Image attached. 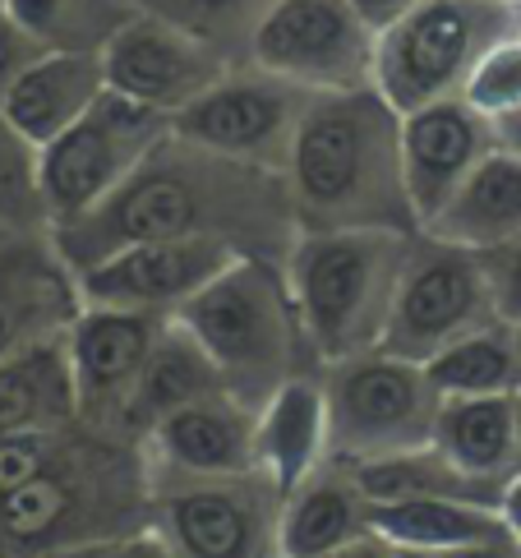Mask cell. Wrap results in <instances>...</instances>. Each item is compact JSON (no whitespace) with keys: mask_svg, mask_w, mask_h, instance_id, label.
I'll return each instance as SVG.
<instances>
[{"mask_svg":"<svg viewBox=\"0 0 521 558\" xmlns=\"http://www.w3.org/2000/svg\"><path fill=\"white\" fill-rule=\"evenodd\" d=\"M51 235L65 268L84 272L130 245L190 235H222L245 254H254L250 241H258L272 254L277 245H295L300 222L282 171L217 157L190 138L167 134L107 204Z\"/></svg>","mask_w":521,"mask_h":558,"instance_id":"obj_1","label":"cell"},{"mask_svg":"<svg viewBox=\"0 0 521 558\" xmlns=\"http://www.w3.org/2000/svg\"><path fill=\"white\" fill-rule=\"evenodd\" d=\"M287 190L300 235L420 231L402 171V116L374 84L310 97L291 138Z\"/></svg>","mask_w":521,"mask_h":558,"instance_id":"obj_2","label":"cell"},{"mask_svg":"<svg viewBox=\"0 0 521 558\" xmlns=\"http://www.w3.org/2000/svg\"><path fill=\"white\" fill-rule=\"evenodd\" d=\"M415 254V235L402 231H305L287 254V282L324 365L378 351L388 314Z\"/></svg>","mask_w":521,"mask_h":558,"instance_id":"obj_3","label":"cell"},{"mask_svg":"<svg viewBox=\"0 0 521 558\" xmlns=\"http://www.w3.org/2000/svg\"><path fill=\"white\" fill-rule=\"evenodd\" d=\"M175 318L208 351L227 392L250 411H264L272 392L291 384L300 374L295 351L310 347L287 272L268 254H240Z\"/></svg>","mask_w":521,"mask_h":558,"instance_id":"obj_4","label":"cell"},{"mask_svg":"<svg viewBox=\"0 0 521 558\" xmlns=\"http://www.w3.org/2000/svg\"><path fill=\"white\" fill-rule=\"evenodd\" d=\"M521 43V0H415L378 28L374 88L397 116L462 97L489 51Z\"/></svg>","mask_w":521,"mask_h":558,"instance_id":"obj_5","label":"cell"},{"mask_svg":"<svg viewBox=\"0 0 521 558\" xmlns=\"http://www.w3.org/2000/svg\"><path fill=\"white\" fill-rule=\"evenodd\" d=\"M328 448L342 462L415 452L434 444L444 392L429 384L425 365L397 361L388 351H365L355 361L328 365Z\"/></svg>","mask_w":521,"mask_h":558,"instance_id":"obj_6","label":"cell"},{"mask_svg":"<svg viewBox=\"0 0 521 558\" xmlns=\"http://www.w3.org/2000/svg\"><path fill=\"white\" fill-rule=\"evenodd\" d=\"M167 134L171 121L162 111L107 88L88 107L84 121H74L65 134L37 153V181H43L51 231L88 217L97 204H107Z\"/></svg>","mask_w":521,"mask_h":558,"instance_id":"obj_7","label":"cell"},{"mask_svg":"<svg viewBox=\"0 0 521 558\" xmlns=\"http://www.w3.org/2000/svg\"><path fill=\"white\" fill-rule=\"evenodd\" d=\"M494 324H504V318L494 305L485 258L475 250L438 245L425 235V241H415V254L402 272L378 351L411 365H429L438 351Z\"/></svg>","mask_w":521,"mask_h":558,"instance_id":"obj_8","label":"cell"},{"mask_svg":"<svg viewBox=\"0 0 521 558\" xmlns=\"http://www.w3.org/2000/svg\"><path fill=\"white\" fill-rule=\"evenodd\" d=\"M374 47L378 28L351 0H272L250 33L254 65L310 93L369 88Z\"/></svg>","mask_w":521,"mask_h":558,"instance_id":"obj_9","label":"cell"},{"mask_svg":"<svg viewBox=\"0 0 521 558\" xmlns=\"http://www.w3.org/2000/svg\"><path fill=\"white\" fill-rule=\"evenodd\" d=\"M282 526V494L250 475H185L157 498V535L175 558H268Z\"/></svg>","mask_w":521,"mask_h":558,"instance_id":"obj_10","label":"cell"},{"mask_svg":"<svg viewBox=\"0 0 521 558\" xmlns=\"http://www.w3.org/2000/svg\"><path fill=\"white\" fill-rule=\"evenodd\" d=\"M310 88L287 84L277 74H235L213 84L198 102L171 116V134L208 148L217 157L254 162L287 175L291 138L300 125V111L310 107Z\"/></svg>","mask_w":521,"mask_h":558,"instance_id":"obj_11","label":"cell"},{"mask_svg":"<svg viewBox=\"0 0 521 558\" xmlns=\"http://www.w3.org/2000/svg\"><path fill=\"white\" fill-rule=\"evenodd\" d=\"M97 56H102V74L111 93L162 111L167 121L227 78L217 47H208L204 37H194L190 28H180L153 10L125 19Z\"/></svg>","mask_w":521,"mask_h":558,"instance_id":"obj_12","label":"cell"},{"mask_svg":"<svg viewBox=\"0 0 521 558\" xmlns=\"http://www.w3.org/2000/svg\"><path fill=\"white\" fill-rule=\"evenodd\" d=\"M245 254L235 241L222 235H190V241H144L130 245L102 264H93L78 277L84 305L107 310H153L175 314L185 310L213 277H222L235 258Z\"/></svg>","mask_w":521,"mask_h":558,"instance_id":"obj_13","label":"cell"},{"mask_svg":"<svg viewBox=\"0 0 521 558\" xmlns=\"http://www.w3.org/2000/svg\"><path fill=\"white\" fill-rule=\"evenodd\" d=\"M175 314L153 310H107L84 305L70 328V365L78 388V421L93 429H120L134 384L144 374L157 337L167 332Z\"/></svg>","mask_w":521,"mask_h":558,"instance_id":"obj_14","label":"cell"},{"mask_svg":"<svg viewBox=\"0 0 521 558\" xmlns=\"http://www.w3.org/2000/svg\"><path fill=\"white\" fill-rule=\"evenodd\" d=\"M494 148L489 116L475 111L467 97H444L402 116V171L420 231L448 208V198Z\"/></svg>","mask_w":521,"mask_h":558,"instance_id":"obj_15","label":"cell"},{"mask_svg":"<svg viewBox=\"0 0 521 558\" xmlns=\"http://www.w3.org/2000/svg\"><path fill=\"white\" fill-rule=\"evenodd\" d=\"M78 301V277L56 250L37 241L0 245V361L65 337L84 314Z\"/></svg>","mask_w":521,"mask_h":558,"instance_id":"obj_16","label":"cell"},{"mask_svg":"<svg viewBox=\"0 0 521 558\" xmlns=\"http://www.w3.org/2000/svg\"><path fill=\"white\" fill-rule=\"evenodd\" d=\"M254 434L258 411L240 407L231 392H217L167 415L153 429V448L180 475H250L258 471Z\"/></svg>","mask_w":521,"mask_h":558,"instance_id":"obj_17","label":"cell"},{"mask_svg":"<svg viewBox=\"0 0 521 558\" xmlns=\"http://www.w3.org/2000/svg\"><path fill=\"white\" fill-rule=\"evenodd\" d=\"M107 93L102 56L97 51H47L37 65L24 70V78L5 97V121L43 153L51 138H60L74 121H84L88 107Z\"/></svg>","mask_w":521,"mask_h":558,"instance_id":"obj_18","label":"cell"},{"mask_svg":"<svg viewBox=\"0 0 521 558\" xmlns=\"http://www.w3.org/2000/svg\"><path fill=\"white\" fill-rule=\"evenodd\" d=\"M420 235L475 254L521 241V153L494 148Z\"/></svg>","mask_w":521,"mask_h":558,"instance_id":"obj_19","label":"cell"},{"mask_svg":"<svg viewBox=\"0 0 521 558\" xmlns=\"http://www.w3.org/2000/svg\"><path fill=\"white\" fill-rule=\"evenodd\" d=\"M328 448V402L314 378L295 374L291 384L272 392V402L258 411V475L282 494V504L314 475L318 452Z\"/></svg>","mask_w":521,"mask_h":558,"instance_id":"obj_20","label":"cell"},{"mask_svg":"<svg viewBox=\"0 0 521 558\" xmlns=\"http://www.w3.org/2000/svg\"><path fill=\"white\" fill-rule=\"evenodd\" d=\"M78 421V388L70 365V332L0 361V434L70 429Z\"/></svg>","mask_w":521,"mask_h":558,"instance_id":"obj_21","label":"cell"},{"mask_svg":"<svg viewBox=\"0 0 521 558\" xmlns=\"http://www.w3.org/2000/svg\"><path fill=\"white\" fill-rule=\"evenodd\" d=\"M217 392H227L222 374H217V365L208 361V351L194 342V332L180 324V318H171L167 332L157 337L144 374H138L134 397L125 407V425H120V429L153 434L180 407H194V402L217 397Z\"/></svg>","mask_w":521,"mask_h":558,"instance_id":"obj_22","label":"cell"},{"mask_svg":"<svg viewBox=\"0 0 521 558\" xmlns=\"http://www.w3.org/2000/svg\"><path fill=\"white\" fill-rule=\"evenodd\" d=\"M369 531H378L388 545H415L438 554L517 541L508 517L498 508L457 504V498H388V504H369Z\"/></svg>","mask_w":521,"mask_h":558,"instance_id":"obj_23","label":"cell"},{"mask_svg":"<svg viewBox=\"0 0 521 558\" xmlns=\"http://www.w3.org/2000/svg\"><path fill=\"white\" fill-rule=\"evenodd\" d=\"M434 448L448 457L452 466H462L485 481L512 485L521 471L517 457V397H444L434 425Z\"/></svg>","mask_w":521,"mask_h":558,"instance_id":"obj_24","label":"cell"},{"mask_svg":"<svg viewBox=\"0 0 521 558\" xmlns=\"http://www.w3.org/2000/svg\"><path fill=\"white\" fill-rule=\"evenodd\" d=\"M369 531V494L355 475H310L287 504L277 526L282 558H324Z\"/></svg>","mask_w":521,"mask_h":558,"instance_id":"obj_25","label":"cell"},{"mask_svg":"<svg viewBox=\"0 0 521 558\" xmlns=\"http://www.w3.org/2000/svg\"><path fill=\"white\" fill-rule=\"evenodd\" d=\"M351 475L369 494V504H388V498H457V504H480V508L504 512V494H508V485L452 466L434 444L415 452L378 457V462H355Z\"/></svg>","mask_w":521,"mask_h":558,"instance_id":"obj_26","label":"cell"},{"mask_svg":"<svg viewBox=\"0 0 521 558\" xmlns=\"http://www.w3.org/2000/svg\"><path fill=\"white\" fill-rule=\"evenodd\" d=\"M429 384L444 397H498L521 388V351L517 328L494 324L475 337H462L448 351H438L425 365Z\"/></svg>","mask_w":521,"mask_h":558,"instance_id":"obj_27","label":"cell"},{"mask_svg":"<svg viewBox=\"0 0 521 558\" xmlns=\"http://www.w3.org/2000/svg\"><path fill=\"white\" fill-rule=\"evenodd\" d=\"M0 222L19 231L51 222L37 181V148L5 121V111H0Z\"/></svg>","mask_w":521,"mask_h":558,"instance_id":"obj_28","label":"cell"},{"mask_svg":"<svg viewBox=\"0 0 521 558\" xmlns=\"http://www.w3.org/2000/svg\"><path fill=\"white\" fill-rule=\"evenodd\" d=\"M70 429H28V434H0V498L33 485L65 457Z\"/></svg>","mask_w":521,"mask_h":558,"instance_id":"obj_29","label":"cell"},{"mask_svg":"<svg viewBox=\"0 0 521 558\" xmlns=\"http://www.w3.org/2000/svg\"><path fill=\"white\" fill-rule=\"evenodd\" d=\"M462 97L485 116L521 107V43L489 51L485 61H480V70L471 74V84L462 88Z\"/></svg>","mask_w":521,"mask_h":558,"instance_id":"obj_30","label":"cell"},{"mask_svg":"<svg viewBox=\"0 0 521 558\" xmlns=\"http://www.w3.org/2000/svg\"><path fill=\"white\" fill-rule=\"evenodd\" d=\"M254 0H153V14L171 19V24L190 28L194 37H204L208 47L222 43V33L231 37L240 28V19L250 14Z\"/></svg>","mask_w":521,"mask_h":558,"instance_id":"obj_31","label":"cell"},{"mask_svg":"<svg viewBox=\"0 0 521 558\" xmlns=\"http://www.w3.org/2000/svg\"><path fill=\"white\" fill-rule=\"evenodd\" d=\"M37 558H175L167 541L157 531H116V535H97V541H74L47 549Z\"/></svg>","mask_w":521,"mask_h":558,"instance_id":"obj_32","label":"cell"},{"mask_svg":"<svg viewBox=\"0 0 521 558\" xmlns=\"http://www.w3.org/2000/svg\"><path fill=\"white\" fill-rule=\"evenodd\" d=\"M51 51V43H43V37H33L28 28H19L14 19L0 10V107H5L10 88L24 78L28 65H37L43 56Z\"/></svg>","mask_w":521,"mask_h":558,"instance_id":"obj_33","label":"cell"},{"mask_svg":"<svg viewBox=\"0 0 521 558\" xmlns=\"http://www.w3.org/2000/svg\"><path fill=\"white\" fill-rule=\"evenodd\" d=\"M480 258H485L498 318H504L508 328H521V241H512L504 250H489V254H480Z\"/></svg>","mask_w":521,"mask_h":558,"instance_id":"obj_34","label":"cell"},{"mask_svg":"<svg viewBox=\"0 0 521 558\" xmlns=\"http://www.w3.org/2000/svg\"><path fill=\"white\" fill-rule=\"evenodd\" d=\"M5 14L19 28H28L33 37L51 43V33L60 24V0H5Z\"/></svg>","mask_w":521,"mask_h":558,"instance_id":"obj_35","label":"cell"},{"mask_svg":"<svg viewBox=\"0 0 521 558\" xmlns=\"http://www.w3.org/2000/svg\"><path fill=\"white\" fill-rule=\"evenodd\" d=\"M392 554V545L384 541L378 531H365V535H355L351 545H342V549H332V554H324V558H388Z\"/></svg>","mask_w":521,"mask_h":558,"instance_id":"obj_36","label":"cell"},{"mask_svg":"<svg viewBox=\"0 0 521 558\" xmlns=\"http://www.w3.org/2000/svg\"><path fill=\"white\" fill-rule=\"evenodd\" d=\"M351 5L365 14V24H369V28H384V24H392V19L402 14V10H411L415 0H351Z\"/></svg>","mask_w":521,"mask_h":558,"instance_id":"obj_37","label":"cell"},{"mask_svg":"<svg viewBox=\"0 0 521 558\" xmlns=\"http://www.w3.org/2000/svg\"><path fill=\"white\" fill-rule=\"evenodd\" d=\"M448 558H521V541H508V545H475V549H457Z\"/></svg>","mask_w":521,"mask_h":558,"instance_id":"obj_38","label":"cell"},{"mask_svg":"<svg viewBox=\"0 0 521 558\" xmlns=\"http://www.w3.org/2000/svg\"><path fill=\"white\" fill-rule=\"evenodd\" d=\"M504 517H508L512 535L521 541V471L512 475V485H508V494H504Z\"/></svg>","mask_w":521,"mask_h":558,"instance_id":"obj_39","label":"cell"},{"mask_svg":"<svg viewBox=\"0 0 521 558\" xmlns=\"http://www.w3.org/2000/svg\"><path fill=\"white\" fill-rule=\"evenodd\" d=\"M388 558H448V554H438V549H415V545H392Z\"/></svg>","mask_w":521,"mask_h":558,"instance_id":"obj_40","label":"cell"},{"mask_svg":"<svg viewBox=\"0 0 521 558\" xmlns=\"http://www.w3.org/2000/svg\"><path fill=\"white\" fill-rule=\"evenodd\" d=\"M512 397H517V457H521V388Z\"/></svg>","mask_w":521,"mask_h":558,"instance_id":"obj_41","label":"cell"},{"mask_svg":"<svg viewBox=\"0 0 521 558\" xmlns=\"http://www.w3.org/2000/svg\"><path fill=\"white\" fill-rule=\"evenodd\" d=\"M517 351H521V328H517Z\"/></svg>","mask_w":521,"mask_h":558,"instance_id":"obj_42","label":"cell"},{"mask_svg":"<svg viewBox=\"0 0 521 558\" xmlns=\"http://www.w3.org/2000/svg\"><path fill=\"white\" fill-rule=\"evenodd\" d=\"M28 558H37V554H28Z\"/></svg>","mask_w":521,"mask_h":558,"instance_id":"obj_43","label":"cell"}]
</instances>
